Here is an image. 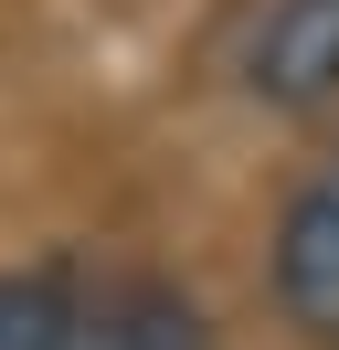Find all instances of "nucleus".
<instances>
[{
	"label": "nucleus",
	"mask_w": 339,
	"mask_h": 350,
	"mask_svg": "<svg viewBox=\"0 0 339 350\" xmlns=\"http://www.w3.org/2000/svg\"><path fill=\"white\" fill-rule=\"evenodd\" d=\"M275 308L297 340L339 350V149L297 180L286 223H275Z\"/></svg>",
	"instance_id": "nucleus-1"
},
{
	"label": "nucleus",
	"mask_w": 339,
	"mask_h": 350,
	"mask_svg": "<svg viewBox=\"0 0 339 350\" xmlns=\"http://www.w3.org/2000/svg\"><path fill=\"white\" fill-rule=\"evenodd\" d=\"M265 107H329L339 96V0H275L244 53Z\"/></svg>",
	"instance_id": "nucleus-2"
},
{
	"label": "nucleus",
	"mask_w": 339,
	"mask_h": 350,
	"mask_svg": "<svg viewBox=\"0 0 339 350\" xmlns=\"http://www.w3.org/2000/svg\"><path fill=\"white\" fill-rule=\"evenodd\" d=\"M74 350H202V319H191L180 286H159V276H117V286H85Z\"/></svg>",
	"instance_id": "nucleus-3"
},
{
	"label": "nucleus",
	"mask_w": 339,
	"mask_h": 350,
	"mask_svg": "<svg viewBox=\"0 0 339 350\" xmlns=\"http://www.w3.org/2000/svg\"><path fill=\"white\" fill-rule=\"evenodd\" d=\"M74 319H85V276L74 265L0 276V350H74Z\"/></svg>",
	"instance_id": "nucleus-4"
}]
</instances>
